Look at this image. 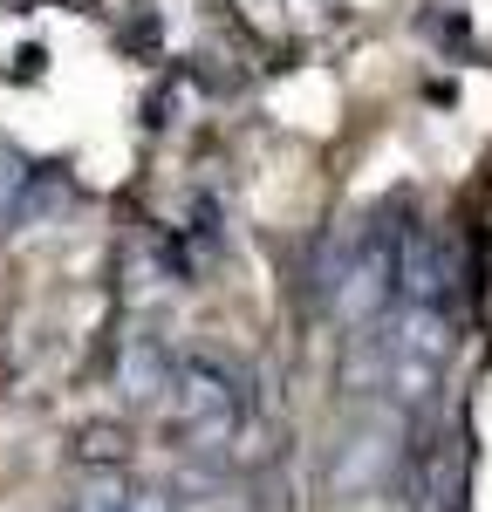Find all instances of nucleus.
Returning a JSON list of instances; mask_svg holds the SVG:
<instances>
[{"label":"nucleus","instance_id":"obj_3","mask_svg":"<svg viewBox=\"0 0 492 512\" xmlns=\"http://www.w3.org/2000/svg\"><path fill=\"white\" fill-rule=\"evenodd\" d=\"M390 294H397V239L383 233V226H369L328 267V315L363 335V328H376V321L390 315Z\"/></svg>","mask_w":492,"mask_h":512},{"label":"nucleus","instance_id":"obj_4","mask_svg":"<svg viewBox=\"0 0 492 512\" xmlns=\"http://www.w3.org/2000/svg\"><path fill=\"white\" fill-rule=\"evenodd\" d=\"M171 417H178V431L192 444H226L240 431V383H233V369H219L205 355L178 362L171 369Z\"/></svg>","mask_w":492,"mask_h":512},{"label":"nucleus","instance_id":"obj_6","mask_svg":"<svg viewBox=\"0 0 492 512\" xmlns=\"http://www.w3.org/2000/svg\"><path fill=\"white\" fill-rule=\"evenodd\" d=\"M117 390L130 396V403H151V396L171 390V355H164L151 335L123 342V355H117Z\"/></svg>","mask_w":492,"mask_h":512},{"label":"nucleus","instance_id":"obj_2","mask_svg":"<svg viewBox=\"0 0 492 512\" xmlns=\"http://www.w3.org/2000/svg\"><path fill=\"white\" fill-rule=\"evenodd\" d=\"M376 362H383V396H390L397 417L438 403L451 369V315L445 308H404L376 335Z\"/></svg>","mask_w":492,"mask_h":512},{"label":"nucleus","instance_id":"obj_7","mask_svg":"<svg viewBox=\"0 0 492 512\" xmlns=\"http://www.w3.org/2000/svg\"><path fill=\"white\" fill-rule=\"evenodd\" d=\"M21 185H28V158L0 144V219H7V205L21 198Z\"/></svg>","mask_w":492,"mask_h":512},{"label":"nucleus","instance_id":"obj_8","mask_svg":"<svg viewBox=\"0 0 492 512\" xmlns=\"http://www.w3.org/2000/svg\"><path fill=\"white\" fill-rule=\"evenodd\" d=\"M82 512H123V492L117 485H89L82 492Z\"/></svg>","mask_w":492,"mask_h":512},{"label":"nucleus","instance_id":"obj_5","mask_svg":"<svg viewBox=\"0 0 492 512\" xmlns=\"http://www.w3.org/2000/svg\"><path fill=\"white\" fill-rule=\"evenodd\" d=\"M397 294L404 308H445L451 294V239L438 226L397 233Z\"/></svg>","mask_w":492,"mask_h":512},{"label":"nucleus","instance_id":"obj_1","mask_svg":"<svg viewBox=\"0 0 492 512\" xmlns=\"http://www.w3.org/2000/svg\"><path fill=\"white\" fill-rule=\"evenodd\" d=\"M404 451H410V417H397L390 403L376 410H356L335 444H328V465H322V485L335 506H356V499H376L390 492V478L404 472Z\"/></svg>","mask_w":492,"mask_h":512},{"label":"nucleus","instance_id":"obj_9","mask_svg":"<svg viewBox=\"0 0 492 512\" xmlns=\"http://www.w3.org/2000/svg\"><path fill=\"white\" fill-rule=\"evenodd\" d=\"M123 512H171V499H164V492H130Z\"/></svg>","mask_w":492,"mask_h":512}]
</instances>
